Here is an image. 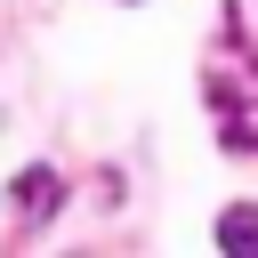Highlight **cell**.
<instances>
[{"label": "cell", "instance_id": "1", "mask_svg": "<svg viewBox=\"0 0 258 258\" xmlns=\"http://www.w3.org/2000/svg\"><path fill=\"white\" fill-rule=\"evenodd\" d=\"M16 210L40 226V218L56 210V169H24V177H16Z\"/></svg>", "mask_w": 258, "mask_h": 258}, {"label": "cell", "instance_id": "2", "mask_svg": "<svg viewBox=\"0 0 258 258\" xmlns=\"http://www.w3.org/2000/svg\"><path fill=\"white\" fill-rule=\"evenodd\" d=\"M250 234H258V210H250V202H234V210H226V226H218V242H226V250H250Z\"/></svg>", "mask_w": 258, "mask_h": 258}]
</instances>
